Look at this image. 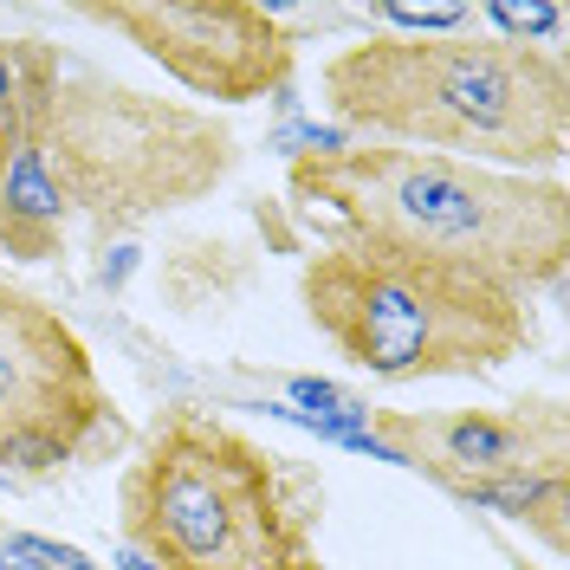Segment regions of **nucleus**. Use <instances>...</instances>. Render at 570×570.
Segmentation results:
<instances>
[{"mask_svg": "<svg viewBox=\"0 0 570 570\" xmlns=\"http://www.w3.org/2000/svg\"><path fill=\"white\" fill-rule=\"evenodd\" d=\"M331 124L356 142L428 149L505 176H558L570 149V66L493 33H370L318 71Z\"/></svg>", "mask_w": 570, "mask_h": 570, "instance_id": "1", "label": "nucleus"}, {"mask_svg": "<svg viewBox=\"0 0 570 570\" xmlns=\"http://www.w3.org/2000/svg\"><path fill=\"white\" fill-rule=\"evenodd\" d=\"M285 195L331 240H370L466 266L512 292H551L570 266L564 176H505L428 149L351 142L337 156H298Z\"/></svg>", "mask_w": 570, "mask_h": 570, "instance_id": "2", "label": "nucleus"}, {"mask_svg": "<svg viewBox=\"0 0 570 570\" xmlns=\"http://www.w3.org/2000/svg\"><path fill=\"white\" fill-rule=\"evenodd\" d=\"M318 525V466L202 402H169L117 473V532L156 570H331Z\"/></svg>", "mask_w": 570, "mask_h": 570, "instance_id": "3", "label": "nucleus"}, {"mask_svg": "<svg viewBox=\"0 0 570 570\" xmlns=\"http://www.w3.org/2000/svg\"><path fill=\"white\" fill-rule=\"evenodd\" d=\"M59 181L91 247L130 240L163 214L208 202L240 169V137L202 105L110 78L59 39H20V130Z\"/></svg>", "mask_w": 570, "mask_h": 570, "instance_id": "4", "label": "nucleus"}, {"mask_svg": "<svg viewBox=\"0 0 570 570\" xmlns=\"http://www.w3.org/2000/svg\"><path fill=\"white\" fill-rule=\"evenodd\" d=\"M298 305L324 344L376 383L493 376L538 337L525 292L370 240H324L305 253Z\"/></svg>", "mask_w": 570, "mask_h": 570, "instance_id": "5", "label": "nucleus"}, {"mask_svg": "<svg viewBox=\"0 0 570 570\" xmlns=\"http://www.w3.org/2000/svg\"><path fill=\"white\" fill-rule=\"evenodd\" d=\"M137 428L117 409L78 324L39 292L0 279V480L52 487L66 473L124 461Z\"/></svg>", "mask_w": 570, "mask_h": 570, "instance_id": "6", "label": "nucleus"}, {"mask_svg": "<svg viewBox=\"0 0 570 570\" xmlns=\"http://www.w3.org/2000/svg\"><path fill=\"white\" fill-rule=\"evenodd\" d=\"M71 13L214 105L279 98L298 71V33L266 0H78Z\"/></svg>", "mask_w": 570, "mask_h": 570, "instance_id": "7", "label": "nucleus"}, {"mask_svg": "<svg viewBox=\"0 0 570 570\" xmlns=\"http://www.w3.org/2000/svg\"><path fill=\"white\" fill-rule=\"evenodd\" d=\"M370 434H383L402 454V466L434 480L441 493L570 466V415L551 395L505 402V409H422V415L376 409Z\"/></svg>", "mask_w": 570, "mask_h": 570, "instance_id": "8", "label": "nucleus"}, {"mask_svg": "<svg viewBox=\"0 0 570 570\" xmlns=\"http://www.w3.org/2000/svg\"><path fill=\"white\" fill-rule=\"evenodd\" d=\"M66 195L46 169L33 142H13L7 156V176H0V253L20 259V266H46L66 253Z\"/></svg>", "mask_w": 570, "mask_h": 570, "instance_id": "9", "label": "nucleus"}, {"mask_svg": "<svg viewBox=\"0 0 570 570\" xmlns=\"http://www.w3.org/2000/svg\"><path fill=\"white\" fill-rule=\"evenodd\" d=\"M156 279H163V305L169 312H181V318H220L253 285V253H240L220 234H188V240H176L163 253Z\"/></svg>", "mask_w": 570, "mask_h": 570, "instance_id": "10", "label": "nucleus"}, {"mask_svg": "<svg viewBox=\"0 0 570 570\" xmlns=\"http://www.w3.org/2000/svg\"><path fill=\"white\" fill-rule=\"evenodd\" d=\"M454 499L473 505V512H499V519L525 525L551 558H564V544H570V466L519 473V480H493V487H466Z\"/></svg>", "mask_w": 570, "mask_h": 570, "instance_id": "11", "label": "nucleus"}, {"mask_svg": "<svg viewBox=\"0 0 570 570\" xmlns=\"http://www.w3.org/2000/svg\"><path fill=\"white\" fill-rule=\"evenodd\" d=\"M473 20H487L493 39H512V46H551L564 33V7H505V0H487V7H473Z\"/></svg>", "mask_w": 570, "mask_h": 570, "instance_id": "12", "label": "nucleus"}, {"mask_svg": "<svg viewBox=\"0 0 570 570\" xmlns=\"http://www.w3.org/2000/svg\"><path fill=\"white\" fill-rule=\"evenodd\" d=\"M376 13H383L402 39H441V33H466V27H473V7H409V0H376Z\"/></svg>", "mask_w": 570, "mask_h": 570, "instance_id": "13", "label": "nucleus"}, {"mask_svg": "<svg viewBox=\"0 0 570 570\" xmlns=\"http://www.w3.org/2000/svg\"><path fill=\"white\" fill-rule=\"evenodd\" d=\"M351 130H337V124H318V117H285L279 130L266 137V149H279V156H337V149H351Z\"/></svg>", "mask_w": 570, "mask_h": 570, "instance_id": "14", "label": "nucleus"}, {"mask_svg": "<svg viewBox=\"0 0 570 570\" xmlns=\"http://www.w3.org/2000/svg\"><path fill=\"white\" fill-rule=\"evenodd\" d=\"M137 266H142L137 240H110V247H98V273H91V279H98V292H110V298H117V292L130 285V273H137Z\"/></svg>", "mask_w": 570, "mask_h": 570, "instance_id": "15", "label": "nucleus"}, {"mask_svg": "<svg viewBox=\"0 0 570 570\" xmlns=\"http://www.w3.org/2000/svg\"><path fill=\"white\" fill-rule=\"evenodd\" d=\"M0 130H20V39H0Z\"/></svg>", "mask_w": 570, "mask_h": 570, "instance_id": "16", "label": "nucleus"}, {"mask_svg": "<svg viewBox=\"0 0 570 570\" xmlns=\"http://www.w3.org/2000/svg\"><path fill=\"white\" fill-rule=\"evenodd\" d=\"M110 564H117V570H156L142 551H130V544H117V551H110Z\"/></svg>", "mask_w": 570, "mask_h": 570, "instance_id": "17", "label": "nucleus"}, {"mask_svg": "<svg viewBox=\"0 0 570 570\" xmlns=\"http://www.w3.org/2000/svg\"><path fill=\"white\" fill-rule=\"evenodd\" d=\"M7 156H13V137H7V130H0V176H7Z\"/></svg>", "mask_w": 570, "mask_h": 570, "instance_id": "18", "label": "nucleus"}, {"mask_svg": "<svg viewBox=\"0 0 570 570\" xmlns=\"http://www.w3.org/2000/svg\"><path fill=\"white\" fill-rule=\"evenodd\" d=\"M0 493H13V487H7V480H0Z\"/></svg>", "mask_w": 570, "mask_h": 570, "instance_id": "19", "label": "nucleus"}]
</instances>
